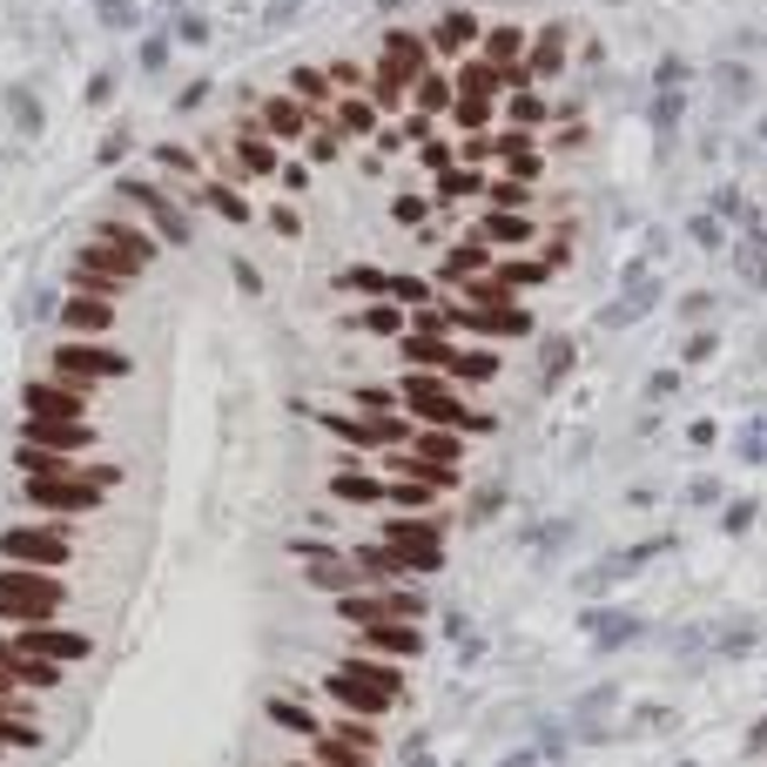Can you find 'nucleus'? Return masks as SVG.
Segmentation results:
<instances>
[{
  "label": "nucleus",
  "mask_w": 767,
  "mask_h": 767,
  "mask_svg": "<svg viewBox=\"0 0 767 767\" xmlns=\"http://www.w3.org/2000/svg\"><path fill=\"white\" fill-rule=\"evenodd\" d=\"M438 485H424V478H391V498H384V511H438Z\"/></svg>",
  "instance_id": "obj_18"
},
{
  "label": "nucleus",
  "mask_w": 767,
  "mask_h": 767,
  "mask_svg": "<svg viewBox=\"0 0 767 767\" xmlns=\"http://www.w3.org/2000/svg\"><path fill=\"white\" fill-rule=\"evenodd\" d=\"M519 54H526V34H519V28H491V34H485V61L505 68V61H519Z\"/></svg>",
  "instance_id": "obj_23"
},
{
  "label": "nucleus",
  "mask_w": 767,
  "mask_h": 767,
  "mask_svg": "<svg viewBox=\"0 0 767 767\" xmlns=\"http://www.w3.org/2000/svg\"><path fill=\"white\" fill-rule=\"evenodd\" d=\"M559 61H566V21H552V28L532 41V54H526V74H532V81H546V74H559Z\"/></svg>",
  "instance_id": "obj_17"
},
{
  "label": "nucleus",
  "mask_w": 767,
  "mask_h": 767,
  "mask_svg": "<svg viewBox=\"0 0 767 767\" xmlns=\"http://www.w3.org/2000/svg\"><path fill=\"white\" fill-rule=\"evenodd\" d=\"M411 452L424 458V465H465V432H438V424H417V438H411Z\"/></svg>",
  "instance_id": "obj_15"
},
{
  "label": "nucleus",
  "mask_w": 767,
  "mask_h": 767,
  "mask_svg": "<svg viewBox=\"0 0 767 767\" xmlns=\"http://www.w3.org/2000/svg\"><path fill=\"white\" fill-rule=\"evenodd\" d=\"M0 552H8V566H34V572L74 566V539L61 526H14L8 539H0Z\"/></svg>",
  "instance_id": "obj_7"
},
{
  "label": "nucleus",
  "mask_w": 767,
  "mask_h": 767,
  "mask_svg": "<svg viewBox=\"0 0 767 767\" xmlns=\"http://www.w3.org/2000/svg\"><path fill=\"white\" fill-rule=\"evenodd\" d=\"M21 445L81 458V452H95V424H89V417H28V424H21Z\"/></svg>",
  "instance_id": "obj_8"
},
{
  "label": "nucleus",
  "mask_w": 767,
  "mask_h": 767,
  "mask_svg": "<svg viewBox=\"0 0 767 767\" xmlns=\"http://www.w3.org/2000/svg\"><path fill=\"white\" fill-rule=\"evenodd\" d=\"M680 89H660V102H653V128H660V148H673V128H680Z\"/></svg>",
  "instance_id": "obj_22"
},
{
  "label": "nucleus",
  "mask_w": 767,
  "mask_h": 767,
  "mask_svg": "<svg viewBox=\"0 0 767 767\" xmlns=\"http://www.w3.org/2000/svg\"><path fill=\"white\" fill-rule=\"evenodd\" d=\"M263 714H270V727H283V734H297V740H317V734L330 727L317 707H303V701H290V694H270Z\"/></svg>",
  "instance_id": "obj_14"
},
{
  "label": "nucleus",
  "mask_w": 767,
  "mask_h": 767,
  "mask_svg": "<svg viewBox=\"0 0 767 767\" xmlns=\"http://www.w3.org/2000/svg\"><path fill=\"white\" fill-rule=\"evenodd\" d=\"M471 236H478V242H491V249H526L539 229H532V216H526V209H485Z\"/></svg>",
  "instance_id": "obj_12"
},
{
  "label": "nucleus",
  "mask_w": 767,
  "mask_h": 767,
  "mask_svg": "<svg viewBox=\"0 0 767 767\" xmlns=\"http://www.w3.org/2000/svg\"><path fill=\"white\" fill-rule=\"evenodd\" d=\"M330 498H344V505H384L391 498V478L377 465H344V471H330Z\"/></svg>",
  "instance_id": "obj_11"
},
{
  "label": "nucleus",
  "mask_w": 767,
  "mask_h": 767,
  "mask_svg": "<svg viewBox=\"0 0 767 767\" xmlns=\"http://www.w3.org/2000/svg\"><path fill=\"white\" fill-rule=\"evenodd\" d=\"M290 767H323V760H310V754H303V760H290Z\"/></svg>",
  "instance_id": "obj_28"
},
{
  "label": "nucleus",
  "mask_w": 767,
  "mask_h": 767,
  "mask_svg": "<svg viewBox=\"0 0 767 767\" xmlns=\"http://www.w3.org/2000/svg\"><path fill=\"white\" fill-rule=\"evenodd\" d=\"M653 81H660V89H680V81H687V61H680V54H666V61H660V74H653Z\"/></svg>",
  "instance_id": "obj_25"
},
{
  "label": "nucleus",
  "mask_w": 767,
  "mask_h": 767,
  "mask_svg": "<svg viewBox=\"0 0 767 767\" xmlns=\"http://www.w3.org/2000/svg\"><path fill=\"white\" fill-rule=\"evenodd\" d=\"M0 701H8V707H21V680H14L8 666H0Z\"/></svg>",
  "instance_id": "obj_27"
},
{
  "label": "nucleus",
  "mask_w": 767,
  "mask_h": 767,
  "mask_svg": "<svg viewBox=\"0 0 767 767\" xmlns=\"http://www.w3.org/2000/svg\"><path fill=\"white\" fill-rule=\"evenodd\" d=\"M505 122H511V128H546V102H539L532 89H511V95H505Z\"/></svg>",
  "instance_id": "obj_21"
},
{
  "label": "nucleus",
  "mask_w": 767,
  "mask_h": 767,
  "mask_svg": "<svg viewBox=\"0 0 767 767\" xmlns=\"http://www.w3.org/2000/svg\"><path fill=\"white\" fill-rule=\"evenodd\" d=\"M310 760H323V767H371L377 747H371V740H351V734H336V727H323V734L310 740Z\"/></svg>",
  "instance_id": "obj_13"
},
{
  "label": "nucleus",
  "mask_w": 767,
  "mask_h": 767,
  "mask_svg": "<svg viewBox=\"0 0 767 767\" xmlns=\"http://www.w3.org/2000/svg\"><path fill=\"white\" fill-rule=\"evenodd\" d=\"M478 41H485V28H478V21H471L465 8H452V14H445V21L432 28V54H471Z\"/></svg>",
  "instance_id": "obj_16"
},
{
  "label": "nucleus",
  "mask_w": 767,
  "mask_h": 767,
  "mask_svg": "<svg viewBox=\"0 0 767 767\" xmlns=\"http://www.w3.org/2000/svg\"><path fill=\"white\" fill-rule=\"evenodd\" d=\"M34 740H41L34 714H28V707H8V701H0V747H34Z\"/></svg>",
  "instance_id": "obj_19"
},
{
  "label": "nucleus",
  "mask_w": 767,
  "mask_h": 767,
  "mask_svg": "<svg viewBox=\"0 0 767 767\" xmlns=\"http://www.w3.org/2000/svg\"><path fill=\"white\" fill-rule=\"evenodd\" d=\"M485 209H532V183H519V176H491V183H485Z\"/></svg>",
  "instance_id": "obj_20"
},
{
  "label": "nucleus",
  "mask_w": 767,
  "mask_h": 767,
  "mask_svg": "<svg viewBox=\"0 0 767 767\" xmlns=\"http://www.w3.org/2000/svg\"><path fill=\"white\" fill-rule=\"evenodd\" d=\"M330 607H336L344 626H384V620L417 626L424 620V592L417 585H357V592H336Z\"/></svg>",
  "instance_id": "obj_5"
},
{
  "label": "nucleus",
  "mask_w": 767,
  "mask_h": 767,
  "mask_svg": "<svg viewBox=\"0 0 767 767\" xmlns=\"http://www.w3.org/2000/svg\"><path fill=\"white\" fill-rule=\"evenodd\" d=\"M0 754H8V747H0Z\"/></svg>",
  "instance_id": "obj_29"
},
{
  "label": "nucleus",
  "mask_w": 767,
  "mask_h": 767,
  "mask_svg": "<svg viewBox=\"0 0 767 767\" xmlns=\"http://www.w3.org/2000/svg\"><path fill=\"white\" fill-rule=\"evenodd\" d=\"M21 498L34 505V511H48V519H89V511H102V485L89 478V471H48V478H28L21 485Z\"/></svg>",
  "instance_id": "obj_6"
},
{
  "label": "nucleus",
  "mask_w": 767,
  "mask_h": 767,
  "mask_svg": "<svg viewBox=\"0 0 767 767\" xmlns=\"http://www.w3.org/2000/svg\"><path fill=\"white\" fill-rule=\"evenodd\" d=\"M721 89H727V102H747L754 95V74L747 68H721Z\"/></svg>",
  "instance_id": "obj_24"
},
{
  "label": "nucleus",
  "mask_w": 767,
  "mask_h": 767,
  "mask_svg": "<svg viewBox=\"0 0 767 767\" xmlns=\"http://www.w3.org/2000/svg\"><path fill=\"white\" fill-rule=\"evenodd\" d=\"M61 607H68V579L34 572V566H8V572H0V620L41 626V620H61Z\"/></svg>",
  "instance_id": "obj_3"
},
{
  "label": "nucleus",
  "mask_w": 767,
  "mask_h": 767,
  "mask_svg": "<svg viewBox=\"0 0 767 767\" xmlns=\"http://www.w3.org/2000/svg\"><path fill=\"white\" fill-rule=\"evenodd\" d=\"M397 404L417 417V424H438V432H491V417L485 411H471V397H465V384H452V377H438V371H404L397 377Z\"/></svg>",
  "instance_id": "obj_2"
},
{
  "label": "nucleus",
  "mask_w": 767,
  "mask_h": 767,
  "mask_svg": "<svg viewBox=\"0 0 767 767\" xmlns=\"http://www.w3.org/2000/svg\"><path fill=\"white\" fill-rule=\"evenodd\" d=\"M21 653H34V660H54V666H68V660H89V633H68V626H54V620H41V626H21V633H8Z\"/></svg>",
  "instance_id": "obj_10"
},
{
  "label": "nucleus",
  "mask_w": 767,
  "mask_h": 767,
  "mask_svg": "<svg viewBox=\"0 0 767 767\" xmlns=\"http://www.w3.org/2000/svg\"><path fill=\"white\" fill-rule=\"evenodd\" d=\"M351 653H371V660H417L424 653V633L404 626V620H384V626H351Z\"/></svg>",
  "instance_id": "obj_9"
},
{
  "label": "nucleus",
  "mask_w": 767,
  "mask_h": 767,
  "mask_svg": "<svg viewBox=\"0 0 767 767\" xmlns=\"http://www.w3.org/2000/svg\"><path fill=\"white\" fill-rule=\"evenodd\" d=\"M377 546L404 552L411 572H438L445 566V519H438V511H384V519H377Z\"/></svg>",
  "instance_id": "obj_4"
},
{
  "label": "nucleus",
  "mask_w": 767,
  "mask_h": 767,
  "mask_svg": "<svg viewBox=\"0 0 767 767\" xmlns=\"http://www.w3.org/2000/svg\"><path fill=\"white\" fill-rule=\"evenodd\" d=\"M687 236H694L701 249H714V242H721V222H714V216H694V222H687Z\"/></svg>",
  "instance_id": "obj_26"
},
{
  "label": "nucleus",
  "mask_w": 767,
  "mask_h": 767,
  "mask_svg": "<svg viewBox=\"0 0 767 767\" xmlns=\"http://www.w3.org/2000/svg\"><path fill=\"white\" fill-rule=\"evenodd\" d=\"M317 694L336 707V714H357V721H384L404 694V666L397 660H371V653H344L323 680Z\"/></svg>",
  "instance_id": "obj_1"
}]
</instances>
